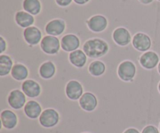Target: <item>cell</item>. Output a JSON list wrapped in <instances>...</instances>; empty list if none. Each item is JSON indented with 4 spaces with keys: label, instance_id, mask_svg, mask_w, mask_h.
I'll return each mask as SVG.
<instances>
[{
    "label": "cell",
    "instance_id": "7",
    "mask_svg": "<svg viewBox=\"0 0 160 133\" xmlns=\"http://www.w3.org/2000/svg\"><path fill=\"white\" fill-rule=\"evenodd\" d=\"M152 45V42L151 37L145 33L138 32L133 36L132 45L137 51L143 53L150 51Z\"/></svg>",
    "mask_w": 160,
    "mask_h": 133
},
{
    "label": "cell",
    "instance_id": "33",
    "mask_svg": "<svg viewBox=\"0 0 160 133\" xmlns=\"http://www.w3.org/2000/svg\"><path fill=\"white\" fill-rule=\"evenodd\" d=\"M159 132H160V123H159Z\"/></svg>",
    "mask_w": 160,
    "mask_h": 133
},
{
    "label": "cell",
    "instance_id": "11",
    "mask_svg": "<svg viewBox=\"0 0 160 133\" xmlns=\"http://www.w3.org/2000/svg\"><path fill=\"white\" fill-rule=\"evenodd\" d=\"M65 93L68 99L71 101H79L84 94V87L78 80L72 79L66 85Z\"/></svg>",
    "mask_w": 160,
    "mask_h": 133
},
{
    "label": "cell",
    "instance_id": "12",
    "mask_svg": "<svg viewBox=\"0 0 160 133\" xmlns=\"http://www.w3.org/2000/svg\"><path fill=\"white\" fill-rule=\"evenodd\" d=\"M140 65L147 70L154 69L158 66L160 59L159 56L156 51H148L144 52L138 59Z\"/></svg>",
    "mask_w": 160,
    "mask_h": 133
},
{
    "label": "cell",
    "instance_id": "15",
    "mask_svg": "<svg viewBox=\"0 0 160 133\" xmlns=\"http://www.w3.org/2000/svg\"><path fill=\"white\" fill-rule=\"evenodd\" d=\"M98 104V98L91 92H85L79 100V105L83 111L92 112L97 108Z\"/></svg>",
    "mask_w": 160,
    "mask_h": 133
},
{
    "label": "cell",
    "instance_id": "21",
    "mask_svg": "<svg viewBox=\"0 0 160 133\" xmlns=\"http://www.w3.org/2000/svg\"><path fill=\"white\" fill-rule=\"evenodd\" d=\"M10 75L14 80L17 82H23L28 79V76H29V70L26 65L18 62V63L14 64Z\"/></svg>",
    "mask_w": 160,
    "mask_h": 133
},
{
    "label": "cell",
    "instance_id": "8",
    "mask_svg": "<svg viewBox=\"0 0 160 133\" xmlns=\"http://www.w3.org/2000/svg\"><path fill=\"white\" fill-rule=\"evenodd\" d=\"M23 37L24 41L29 46L34 47L41 43L43 36H42V31L38 27L31 26L23 30Z\"/></svg>",
    "mask_w": 160,
    "mask_h": 133
},
{
    "label": "cell",
    "instance_id": "9",
    "mask_svg": "<svg viewBox=\"0 0 160 133\" xmlns=\"http://www.w3.org/2000/svg\"><path fill=\"white\" fill-rule=\"evenodd\" d=\"M67 24L65 20L60 18L52 19L46 23L45 26V32L47 35L58 37L65 32Z\"/></svg>",
    "mask_w": 160,
    "mask_h": 133
},
{
    "label": "cell",
    "instance_id": "10",
    "mask_svg": "<svg viewBox=\"0 0 160 133\" xmlns=\"http://www.w3.org/2000/svg\"><path fill=\"white\" fill-rule=\"evenodd\" d=\"M112 37L115 44L120 47L128 46L131 42H132L133 38L129 30L124 26H119L116 28L112 32Z\"/></svg>",
    "mask_w": 160,
    "mask_h": 133
},
{
    "label": "cell",
    "instance_id": "13",
    "mask_svg": "<svg viewBox=\"0 0 160 133\" xmlns=\"http://www.w3.org/2000/svg\"><path fill=\"white\" fill-rule=\"evenodd\" d=\"M61 48L66 52L70 53L79 49L81 46V40L79 37L74 34H65L60 39Z\"/></svg>",
    "mask_w": 160,
    "mask_h": 133
},
{
    "label": "cell",
    "instance_id": "27",
    "mask_svg": "<svg viewBox=\"0 0 160 133\" xmlns=\"http://www.w3.org/2000/svg\"><path fill=\"white\" fill-rule=\"evenodd\" d=\"M7 49V42L2 36L0 37V54L2 55Z\"/></svg>",
    "mask_w": 160,
    "mask_h": 133
},
{
    "label": "cell",
    "instance_id": "23",
    "mask_svg": "<svg viewBox=\"0 0 160 133\" xmlns=\"http://www.w3.org/2000/svg\"><path fill=\"white\" fill-rule=\"evenodd\" d=\"M22 7L23 10L34 17L39 15L42 9V2L40 0H23Z\"/></svg>",
    "mask_w": 160,
    "mask_h": 133
},
{
    "label": "cell",
    "instance_id": "17",
    "mask_svg": "<svg viewBox=\"0 0 160 133\" xmlns=\"http://www.w3.org/2000/svg\"><path fill=\"white\" fill-rule=\"evenodd\" d=\"M14 20H15L16 23L20 27L23 28V29L33 26L35 21L34 16L28 13L24 10L17 11L14 16Z\"/></svg>",
    "mask_w": 160,
    "mask_h": 133
},
{
    "label": "cell",
    "instance_id": "3",
    "mask_svg": "<svg viewBox=\"0 0 160 133\" xmlns=\"http://www.w3.org/2000/svg\"><path fill=\"white\" fill-rule=\"evenodd\" d=\"M40 48L45 54L48 55H56L60 51V40L57 37L45 35L41 41Z\"/></svg>",
    "mask_w": 160,
    "mask_h": 133
},
{
    "label": "cell",
    "instance_id": "26",
    "mask_svg": "<svg viewBox=\"0 0 160 133\" xmlns=\"http://www.w3.org/2000/svg\"><path fill=\"white\" fill-rule=\"evenodd\" d=\"M56 5L59 7H68L69 6L71 5V3L73 2V0H55Z\"/></svg>",
    "mask_w": 160,
    "mask_h": 133
},
{
    "label": "cell",
    "instance_id": "20",
    "mask_svg": "<svg viewBox=\"0 0 160 133\" xmlns=\"http://www.w3.org/2000/svg\"><path fill=\"white\" fill-rule=\"evenodd\" d=\"M56 73V65L52 61H46L42 63L38 69V74L43 79H51Z\"/></svg>",
    "mask_w": 160,
    "mask_h": 133
},
{
    "label": "cell",
    "instance_id": "25",
    "mask_svg": "<svg viewBox=\"0 0 160 133\" xmlns=\"http://www.w3.org/2000/svg\"><path fill=\"white\" fill-rule=\"evenodd\" d=\"M142 133H160V132L159 129L156 126H152V125H149V126H145L142 129Z\"/></svg>",
    "mask_w": 160,
    "mask_h": 133
},
{
    "label": "cell",
    "instance_id": "28",
    "mask_svg": "<svg viewBox=\"0 0 160 133\" xmlns=\"http://www.w3.org/2000/svg\"><path fill=\"white\" fill-rule=\"evenodd\" d=\"M90 1L91 0H73V2L79 6H84V5L88 4Z\"/></svg>",
    "mask_w": 160,
    "mask_h": 133
},
{
    "label": "cell",
    "instance_id": "16",
    "mask_svg": "<svg viewBox=\"0 0 160 133\" xmlns=\"http://www.w3.org/2000/svg\"><path fill=\"white\" fill-rule=\"evenodd\" d=\"M2 126L7 130L14 129L18 125V117L12 111L6 109L1 112Z\"/></svg>",
    "mask_w": 160,
    "mask_h": 133
},
{
    "label": "cell",
    "instance_id": "22",
    "mask_svg": "<svg viewBox=\"0 0 160 133\" xmlns=\"http://www.w3.org/2000/svg\"><path fill=\"white\" fill-rule=\"evenodd\" d=\"M13 65V60L9 55H0V76L4 77L10 74Z\"/></svg>",
    "mask_w": 160,
    "mask_h": 133
},
{
    "label": "cell",
    "instance_id": "18",
    "mask_svg": "<svg viewBox=\"0 0 160 133\" xmlns=\"http://www.w3.org/2000/svg\"><path fill=\"white\" fill-rule=\"evenodd\" d=\"M42 108L41 104L34 100L28 101L23 107L24 115L30 119H37L39 118L42 113Z\"/></svg>",
    "mask_w": 160,
    "mask_h": 133
},
{
    "label": "cell",
    "instance_id": "31",
    "mask_svg": "<svg viewBox=\"0 0 160 133\" xmlns=\"http://www.w3.org/2000/svg\"><path fill=\"white\" fill-rule=\"evenodd\" d=\"M157 69H158V72H159V75H160V62H159V65H158Z\"/></svg>",
    "mask_w": 160,
    "mask_h": 133
},
{
    "label": "cell",
    "instance_id": "34",
    "mask_svg": "<svg viewBox=\"0 0 160 133\" xmlns=\"http://www.w3.org/2000/svg\"><path fill=\"white\" fill-rule=\"evenodd\" d=\"M83 133H90V132H83Z\"/></svg>",
    "mask_w": 160,
    "mask_h": 133
},
{
    "label": "cell",
    "instance_id": "14",
    "mask_svg": "<svg viewBox=\"0 0 160 133\" xmlns=\"http://www.w3.org/2000/svg\"><path fill=\"white\" fill-rule=\"evenodd\" d=\"M21 90L29 98H37L42 93V87L34 79H26L21 84Z\"/></svg>",
    "mask_w": 160,
    "mask_h": 133
},
{
    "label": "cell",
    "instance_id": "32",
    "mask_svg": "<svg viewBox=\"0 0 160 133\" xmlns=\"http://www.w3.org/2000/svg\"><path fill=\"white\" fill-rule=\"evenodd\" d=\"M158 90H159V93H160V81H159V84H158Z\"/></svg>",
    "mask_w": 160,
    "mask_h": 133
},
{
    "label": "cell",
    "instance_id": "2",
    "mask_svg": "<svg viewBox=\"0 0 160 133\" xmlns=\"http://www.w3.org/2000/svg\"><path fill=\"white\" fill-rule=\"evenodd\" d=\"M136 74H137V67L132 61H123L118 65L117 75L118 77L123 82L133 81Z\"/></svg>",
    "mask_w": 160,
    "mask_h": 133
},
{
    "label": "cell",
    "instance_id": "4",
    "mask_svg": "<svg viewBox=\"0 0 160 133\" xmlns=\"http://www.w3.org/2000/svg\"><path fill=\"white\" fill-rule=\"evenodd\" d=\"M60 120L59 112L54 108H46L42 112L38 118L39 123L45 129H52L57 126Z\"/></svg>",
    "mask_w": 160,
    "mask_h": 133
},
{
    "label": "cell",
    "instance_id": "29",
    "mask_svg": "<svg viewBox=\"0 0 160 133\" xmlns=\"http://www.w3.org/2000/svg\"><path fill=\"white\" fill-rule=\"evenodd\" d=\"M123 133H141L138 131V129H135V128H129V129H126Z\"/></svg>",
    "mask_w": 160,
    "mask_h": 133
},
{
    "label": "cell",
    "instance_id": "30",
    "mask_svg": "<svg viewBox=\"0 0 160 133\" xmlns=\"http://www.w3.org/2000/svg\"><path fill=\"white\" fill-rule=\"evenodd\" d=\"M153 1H154V0H138L139 2L142 3V4L143 5H149L151 4V3H152Z\"/></svg>",
    "mask_w": 160,
    "mask_h": 133
},
{
    "label": "cell",
    "instance_id": "1",
    "mask_svg": "<svg viewBox=\"0 0 160 133\" xmlns=\"http://www.w3.org/2000/svg\"><path fill=\"white\" fill-rule=\"evenodd\" d=\"M82 50L88 58L97 59L106 55L109 51V45L102 38L94 37L86 40L82 46Z\"/></svg>",
    "mask_w": 160,
    "mask_h": 133
},
{
    "label": "cell",
    "instance_id": "5",
    "mask_svg": "<svg viewBox=\"0 0 160 133\" xmlns=\"http://www.w3.org/2000/svg\"><path fill=\"white\" fill-rule=\"evenodd\" d=\"M89 31L93 33H102L106 31L109 25L108 19L102 14H95L86 20Z\"/></svg>",
    "mask_w": 160,
    "mask_h": 133
},
{
    "label": "cell",
    "instance_id": "35",
    "mask_svg": "<svg viewBox=\"0 0 160 133\" xmlns=\"http://www.w3.org/2000/svg\"><path fill=\"white\" fill-rule=\"evenodd\" d=\"M158 1H159V2H160V0H158Z\"/></svg>",
    "mask_w": 160,
    "mask_h": 133
},
{
    "label": "cell",
    "instance_id": "6",
    "mask_svg": "<svg viewBox=\"0 0 160 133\" xmlns=\"http://www.w3.org/2000/svg\"><path fill=\"white\" fill-rule=\"evenodd\" d=\"M7 103L13 110H20L27 104V96L22 90L14 89L8 94Z\"/></svg>",
    "mask_w": 160,
    "mask_h": 133
},
{
    "label": "cell",
    "instance_id": "24",
    "mask_svg": "<svg viewBox=\"0 0 160 133\" xmlns=\"http://www.w3.org/2000/svg\"><path fill=\"white\" fill-rule=\"evenodd\" d=\"M88 73L94 77H99L104 75L106 71V65L102 61L95 60L91 62L88 65Z\"/></svg>",
    "mask_w": 160,
    "mask_h": 133
},
{
    "label": "cell",
    "instance_id": "19",
    "mask_svg": "<svg viewBox=\"0 0 160 133\" xmlns=\"http://www.w3.org/2000/svg\"><path fill=\"white\" fill-rule=\"evenodd\" d=\"M69 62L71 65L78 69H82L88 62V56L81 49H78L69 54Z\"/></svg>",
    "mask_w": 160,
    "mask_h": 133
}]
</instances>
